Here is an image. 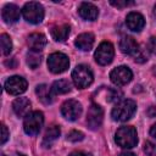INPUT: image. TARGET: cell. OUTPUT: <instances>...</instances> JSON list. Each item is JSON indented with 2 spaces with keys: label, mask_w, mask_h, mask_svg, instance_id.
Wrapping results in <instances>:
<instances>
[{
  "label": "cell",
  "mask_w": 156,
  "mask_h": 156,
  "mask_svg": "<svg viewBox=\"0 0 156 156\" xmlns=\"http://www.w3.org/2000/svg\"><path fill=\"white\" fill-rule=\"evenodd\" d=\"M136 111V104L130 99L118 101L111 111V117L117 122H126L133 117Z\"/></svg>",
  "instance_id": "obj_1"
},
{
  "label": "cell",
  "mask_w": 156,
  "mask_h": 156,
  "mask_svg": "<svg viewBox=\"0 0 156 156\" xmlns=\"http://www.w3.org/2000/svg\"><path fill=\"white\" fill-rule=\"evenodd\" d=\"M115 140L118 146L123 149H132L138 144V134L134 127L123 126L117 129L115 134Z\"/></svg>",
  "instance_id": "obj_2"
},
{
  "label": "cell",
  "mask_w": 156,
  "mask_h": 156,
  "mask_svg": "<svg viewBox=\"0 0 156 156\" xmlns=\"http://www.w3.org/2000/svg\"><path fill=\"white\" fill-rule=\"evenodd\" d=\"M72 80L74 83V85L79 89H84L88 88L93 80H94V76L91 69L85 66V65H78L73 71H72Z\"/></svg>",
  "instance_id": "obj_3"
},
{
  "label": "cell",
  "mask_w": 156,
  "mask_h": 156,
  "mask_svg": "<svg viewBox=\"0 0 156 156\" xmlns=\"http://www.w3.org/2000/svg\"><path fill=\"white\" fill-rule=\"evenodd\" d=\"M22 15L27 22L32 24H38L44 18V7L37 1H29L23 6Z\"/></svg>",
  "instance_id": "obj_4"
},
{
  "label": "cell",
  "mask_w": 156,
  "mask_h": 156,
  "mask_svg": "<svg viewBox=\"0 0 156 156\" xmlns=\"http://www.w3.org/2000/svg\"><path fill=\"white\" fill-rule=\"evenodd\" d=\"M43 124H44V115L40 111H33L27 117H24V122H23L24 133L30 136H34L40 132Z\"/></svg>",
  "instance_id": "obj_5"
},
{
  "label": "cell",
  "mask_w": 156,
  "mask_h": 156,
  "mask_svg": "<svg viewBox=\"0 0 156 156\" xmlns=\"http://www.w3.org/2000/svg\"><path fill=\"white\" fill-rule=\"evenodd\" d=\"M68 66H69V60L67 55L62 52H54L48 57V67L55 74L63 73L65 71H67Z\"/></svg>",
  "instance_id": "obj_6"
},
{
  "label": "cell",
  "mask_w": 156,
  "mask_h": 156,
  "mask_svg": "<svg viewBox=\"0 0 156 156\" xmlns=\"http://www.w3.org/2000/svg\"><path fill=\"white\" fill-rule=\"evenodd\" d=\"M113 56H115V49L110 41H102L98 46V49L95 50V54H94L95 61L101 66H106V65L111 63L113 60Z\"/></svg>",
  "instance_id": "obj_7"
},
{
  "label": "cell",
  "mask_w": 156,
  "mask_h": 156,
  "mask_svg": "<svg viewBox=\"0 0 156 156\" xmlns=\"http://www.w3.org/2000/svg\"><path fill=\"white\" fill-rule=\"evenodd\" d=\"M133 78V73L129 67L127 66H118L113 68L110 73V79L111 82L117 85V87H123L128 84Z\"/></svg>",
  "instance_id": "obj_8"
},
{
  "label": "cell",
  "mask_w": 156,
  "mask_h": 156,
  "mask_svg": "<svg viewBox=\"0 0 156 156\" xmlns=\"http://www.w3.org/2000/svg\"><path fill=\"white\" fill-rule=\"evenodd\" d=\"M104 119L102 107L98 104H91L87 113V124L91 130H96L101 127Z\"/></svg>",
  "instance_id": "obj_9"
},
{
  "label": "cell",
  "mask_w": 156,
  "mask_h": 156,
  "mask_svg": "<svg viewBox=\"0 0 156 156\" xmlns=\"http://www.w3.org/2000/svg\"><path fill=\"white\" fill-rule=\"evenodd\" d=\"M27 80L20 76H12L5 82V90L11 95H20L27 90Z\"/></svg>",
  "instance_id": "obj_10"
},
{
  "label": "cell",
  "mask_w": 156,
  "mask_h": 156,
  "mask_svg": "<svg viewBox=\"0 0 156 156\" xmlns=\"http://www.w3.org/2000/svg\"><path fill=\"white\" fill-rule=\"evenodd\" d=\"M62 116L68 121H76L82 113V105L77 100H67L61 106Z\"/></svg>",
  "instance_id": "obj_11"
},
{
  "label": "cell",
  "mask_w": 156,
  "mask_h": 156,
  "mask_svg": "<svg viewBox=\"0 0 156 156\" xmlns=\"http://www.w3.org/2000/svg\"><path fill=\"white\" fill-rule=\"evenodd\" d=\"M127 27L133 32H140L145 26V18L139 12H129L126 17Z\"/></svg>",
  "instance_id": "obj_12"
},
{
  "label": "cell",
  "mask_w": 156,
  "mask_h": 156,
  "mask_svg": "<svg viewBox=\"0 0 156 156\" xmlns=\"http://www.w3.org/2000/svg\"><path fill=\"white\" fill-rule=\"evenodd\" d=\"M20 16H21V10L15 4H7L6 6H4L1 11V17L5 23H10V24L16 23L20 20Z\"/></svg>",
  "instance_id": "obj_13"
},
{
  "label": "cell",
  "mask_w": 156,
  "mask_h": 156,
  "mask_svg": "<svg viewBox=\"0 0 156 156\" xmlns=\"http://www.w3.org/2000/svg\"><path fill=\"white\" fill-rule=\"evenodd\" d=\"M78 13L85 21H95L99 16V9L91 2H82L78 7Z\"/></svg>",
  "instance_id": "obj_14"
},
{
  "label": "cell",
  "mask_w": 156,
  "mask_h": 156,
  "mask_svg": "<svg viewBox=\"0 0 156 156\" xmlns=\"http://www.w3.org/2000/svg\"><path fill=\"white\" fill-rule=\"evenodd\" d=\"M30 101L27 98H17L12 102V110L18 117H27L30 113Z\"/></svg>",
  "instance_id": "obj_15"
},
{
  "label": "cell",
  "mask_w": 156,
  "mask_h": 156,
  "mask_svg": "<svg viewBox=\"0 0 156 156\" xmlns=\"http://www.w3.org/2000/svg\"><path fill=\"white\" fill-rule=\"evenodd\" d=\"M48 40H46V37L41 33H32L30 35H28V39H27V44L30 49V51H41L45 45H46Z\"/></svg>",
  "instance_id": "obj_16"
},
{
  "label": "cell",
  "mask_w": 156,
  "mask_h": 156,
  "mask_svg": "<svg viewBox=\"0 0 156 156\" xmlns=\"http://www.w3.org/2000/svg\"><path fill=\"white\" fill-rule=\"evenodd\" d=\"M35 94L38 96V99L45 104V105H50L54 102L55 100V93L52 91V88H50L46 84H40L35 88Z\"/></svg>",
  "instance_id": "obj_17"
},
{
  "label": "cell",
  "mask_w": 156,
  "mask_h": 156,
  "mask_svg": "<svg viewBox=\"0 0 156 156\" xmlns=\"http://www.w3.org/2000/svg\"><path fill=\"white\" fill-rule=\"evenodd\" d=\"M94 41H95L94 34H91V33H82L74 40V45L77 46V49H79L82 51H89L93 48Z\"/></svg>",
  "instance_id": "obj_18"
},
{
  "label": "cell",
  "mask_w": 156,
  "mask_h": 156,
  "mask_svg": "<svg viewBox=\"0 0 156 156\" xmlns=\"http://www.w3.org/2000/svg\"><path fill=\"white\" fill-rule=\"evenodd\" d=\"M119 49L126 55H135L138 49H139V45L134 40V38H132L129 35H126L119 41Z\"/></svg>",
  "instance_id": "obj_19"
},
{
  "label": "cell",
  "mask_w": 156,
  "mask_h": 156,
  "mask_svg": "<svg viewBox=\"0 0 156 156\" xmlns=\"http://www.w3.org/2000/svg\"><path fill=\"white\" fill-rule=\"evenodd\" d=\"M69 30L71 28L68 24H60V26L52 27L50 33L55 41H65L69 35Z\"/></svg>",
  "instance_id": "obj_20"
},
{
  "label": "cell",
  "mask_w": 156,
  "mask_h": 156,
  "mask_svg": "<svg viewBox=\"0 0 156 156\" xmlns=\"http://www.w3.org/2000/svg\"><path fill=\"white\" fill-rule=\"evenodd\" d=\"M60 133H61V132H60V127H58V126H56V124L50 126V127L46 129L45 134H44V138H43V146L50 147L51 144H52L54 141H56V139L60 136Z\"/></svg>",
  "instance_id": "obj_21"
},
{
  "label": "cell",
  "mask_w": 156,
  "mask_h": 156,
  "mask_svg": "<svg viewBox=\"0 0 156 156\" xmlns=\"http://www.w3.org/2000/svg\"><path fill=\"white\" fill-rule=\"evenodd\" d=\"M51 88L55 94H66L71 91V83L67 79H58L54 82Z\"/></svg>",
  "instance_id": "obj_22"
},
{
  "label": "cell",
  "mask_w": 156,
  "mask_h": 156,
  "mask_svg": "<svg viewBox=\"0 0 156 156\" xmlns=\"http://www.w3.org/2000/svg\"><path fill=\"white\" fill-rule=\"evenodd\" d=\"M40 62H41V55L39 52H37V51H29L27 54V65L30 68L35 69L40 65Z\"/></svg>",
  "instance_id": "obj_23"
},
{
  "label": "cell",
  "mask_w": 156,
  "mask_h": 156,
  "mask_svg": "<svg viewBox=\"0 0 156 156\" xmlns=\"http://www.w3.org/2000/svg\"><path fill=\"white\" fill-rule=\"evenodd\" d=\"M0 43H1V51L4 55H9L12 50V41H11V38L7 35V34H1L0 37Z\"/></svg>",
  "instance_id": "obj_24"
},
{
  "label": "cell",
  "mask_w": 156,
  "mask_h": 156,
  "mask_svg": "<svg viewBox=\"0 0 156 156\" xmlns=\"http://www.w3.org/2000/svg\"><path fill=\"white\" fill-rule=\"evenodd\" d=\"M84 139V134L79 130H71L68 134H67V140L72 141V143H77V141H80Z\"/></svg>",
  "instance_id": "obj_25"
},
{
  "label": "cell",
  "mask_w": 156,
  "mask_h": 156,
  "mask_svg": "<svg viewBox=\"0 0 156 156\" xmlns=\"http://www.w3.org/2000/svg\"><path fill=\"white\" fill-rule=\"evenodd\" d=\"M144 152L147 156H156V144L151 141H146L144 144Z\"/></svg>",
  "instance_id": "obj_26"
},
{
  "label": "cell",
  "mask_w": 156,
  "mask_h": 156,
  "mask_svg": "<svg viewBox=\"0 0 156 156\" xmlns=\"http://www.w3.org/2000/svg\"><path fill=\"white\" fill-rule=\"evenodd\" d=\"M146 48H147V50H149L151 54L156 55V37H152V38L149 39Z\"/></svg>",
  "instance_id": "obj_27"
},
{
  "label": "cell",
  "mask_w": 156,
  "mask_h": 156,
  "mask_svg": "<svg viewBox=\"0 0 156 156\" xmlns=\"http://www.w3.org/2000/svg\"><path fill=\"white\" fill-rule=\"evenodd\" d=\"M111 2V5H113V6H116V7H118V9H122V7H127V6H129V5H133L134 2L133 1H110Z\"/></svg>",
  "instance_id": "obj_28"
},
{
  "label": "cell",
  "mask_w": 156,
  "mask_h": 156,
  "mask_svg": "<svg viewBox=\"0 0 156 156\" xmlns=\"http://www.w3.org/2000/svg\"><path fill=\"white\" fill-rule=\"evenodd\" d=\"M9 136H10V134H9V130H7L6 126L1 124V144H5L6 140L9 139Z\"/></svg>",
  "instance_id": "obj_29"
},
{
  "label": "cell",
  "mask_w": 156,
  "mask_h": 156,
  "mask_svg": "<svg viewBox=\"0 0 156 156\" xmlns=\"http://www.w3.org/2000/svg\"><path fill=\"white\" fill-rule=\"evenodd\" d=\"M68 156H91V154H88V152H83V151H74V152L69 154Z\"/></svg>",
  "instance_id": "obj_30"
},
{
  "label": "cell",
  "mask_w": 156,
  "mask_h": 156,
  "mask_svg": "<svg viewBox=\"0 0 156 156\" xmlns=\"http://www.w3.org/2000/svg\"><path fill=\"white\" fill-rule=\"evenodd\" d=\"M150 135H151V136H154V138L156 139V123L150 128Z\"/></svg>",
  "instance_id": "obj_31"
},
{
  "label": "cell",
  "mask_w": 156,
  "mask_h": 156,
  "mask_svg": "<svg viewBox=\"0 0 156 156\" xmlns=\"http://www.w3.org/2000/svg\"><path fill=\"white\" fill-rule=\"evenodd\" d=\"M118 156H135V154L129 152V151H123V152H121Z\"/></svg>",
  "instance_id": "obj_32"
},
{
  "label": "cell",
  "mask_w": 156,
  "mask_h": 156,
  "mask_svg": "<svg viewBox=\"0 0 156 156\" xmlns=\"http://www.w3.org/2000/svg\"><path fill=\"white\" fill-rule=\"evenodd\" d=\"M13 156H26L24 154H20V152H17V154H15Z\"/></svg>",
  "instance_id": "obj_33"
},
{
  "label": "cell",
  "mask_w": 156,
  "mask_h": 156,
  "mask_svg": "<svg viewBox=\"0 0 156 156\" xmlns=\"http://www.w3.org/2000/svg\"><path fill=\"white\" fill-rule=\"evenodd\" d=\"M152 72H154V76H155V77H156V66H155V67H154V71H152Z\"/></svg>",
  "instance_id": "obj_34"
}]
</instances>
